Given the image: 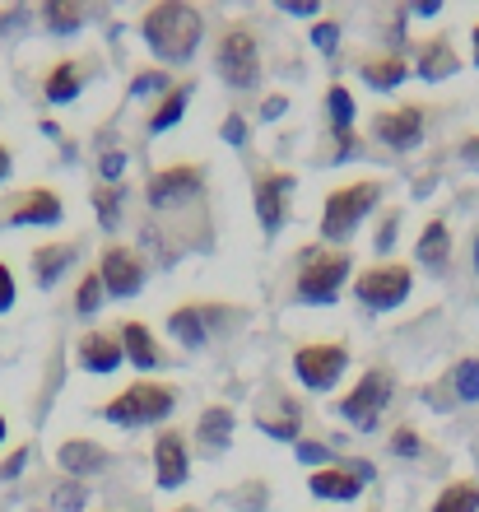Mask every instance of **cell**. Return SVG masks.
Returning a JSON list of instances; mask_svg holds the SVG:
<instances>
[{"label": "cell", "mask_w": 479, "mask_h": 512, "mask_svg": "<svg viewBox=\"0 0 479 512\" xmlns=\"http://www.w3.org/2000/svg\"><path fill=\"white\" fill-rule=\"evenodd\" d=\"M140 33H145L149 52L159 56V61H191L200 47V33H205V19L191 5L163 0V5L140 14Z\"/></svg>", "instance_id": "1"}, {"label": "cell", "mask_w": 479, "mask_h": 512, "mask_svg": "<svg viewBox=\"0 0 479 512\" xmlns=\"http://www.w3.org/2000/svg\"><path fill=\"white\" fill-rule=\"evenodd\" d=\"M173 405H177L173 387H163V382H154V378H135L131 387L121 391V396H112L98 415L121 424V429H140V424H163V419L173 415Z\"/></svg>", "instance_id": "2"}, {"label": "cell", "mask_w": 479, "mask_h": 512, "mask_svg": "<svg viewBox=\"0 0 479 512\" xmlns=\"http://www.w3.org/2000/svg\"><path fill=\"white\" fill-rule=\"evenodd\" d=\"M349 252H340V247H312V252H303V266H298V280H293V294H298V303H307V308H326V303H335V294L345 289L349 280Z\"/></svg>", "instance_id": "3"}, {"label": "cell", "mask_w": 479, "mask_h": 512, "mask_svg": "<svg viewBox=\"0 0 479 512\" xmlns=\"http://www.w3.org/2000/svg\"><path fill=\"white\" fill-rule=\"evenodd\" d=\"M377 201H382V182H377V177H359V182L335 187L331 196H326V205H321V238H326V243L349 238Z\"/></svg>", "instance_id": "4"}, {"label": "cell", "mask_w": 479, "mask_h": 512, "mask_svg": "<svg viewBox=\"0 0 479 512\" xmlns=\"http://www.w3.org/2000/svg\"><path fill=\"white\" fill-rule=\"evenodd\" d=\"M214 66L233 89H252L261 80V42L247 24H233L219 38V52H214Z\"/></svg>", "instance_id": "5"}, {"label": "cell", "mask_w": 479, "mask_h": 512, "mask_svg": "<svg viewBox=\"0 0 479 512\" xmlns=\"http://www.w3.org/2000/svg\"><path fill=\"white\" fill-rule=\"evenodd\" d=\"M414 289V270L405 261H382V266H368L354 280V294H359L363 308H396L405 303Z\"/></svg>", "instance_id": "6"}, {"label": "cell", "mask_w": 479, "mask_h": 512, "mask_svg": "<svg viewBox=\"0 0 479 512\" xmlns=\"http://www.w3.org/2000/svg\"><path fill=\"white\" fill-rule=\"evenodd\" d=\"M345 368H349V350L335 345V340H317V345H303L293 354V373H298V382L307 391H331L345 378Z\"/></svg>", "instance_id": "7"}, {"label": "cell", "mask_w": 479, "mask_h": 512, "mask_svg": "<svg viewBox=\"0 0 479 512\" xmlns=\"http://www.w3.org/2000/svg\"><path fill=\"white\" fill-rule=\"evenodd\" d=\"M391 391H396V378H391L386 368H368L359 378V387L340 401V415H345L354 429H377V419H382Z\"/></svg>", "instance_id": "8"}, {"label": "cell", "mask_w": 479, "mask_h": 512, "mask_svg": "<svg viewBox=\"0 0 479 512\" xmlns=\"http://www.w3.org/2000/svg\"><path fill=\"white\" fill-rule=\"evenodd\" d=\"M98 280H103V289L112 298H135L140 289H145V256L135 252V247L126 243H112L103 247V256H98Z\"/></svg>", "instance_id": "9"}, {"label": "cell", "mask_w": 479, "mask_h": 512, "mask_svg": "<svg viewBox=\"0 0 479 512\" xmlns=\"http://www.w3.org/2000/svg\"><path fill=\"white\" fill-rule=\"evenodd\" d=\"M61 215H66V205L52 187H24L5 205V219L14 229H52V224H61Z\"/></svg>", "instance_id": "10"}, {"label": "cell", "mask_w": 479, "mask_h": 512, "mask_svg": "<svg viewBox=\"0 0 479 512\" xmlns=\"http://www.w3.org/2000/svg\"><path fill=\"white\" fill-rule=\"evenodd\" d=\"M200 187H205V173H200L196 163H173V168H163V173L149 177V205L154 210H173L182 201H196Z\"/></svg>", "instance_id": "11"}, {"label": "cell", "mask_w": 479, "mask_h": 512, "mask_svg": "<svg viewBox=\"0 0 479 512\" xmlns=\"http://www.w3.org/2000/svg\"><path fill=\"white\" fill-rule=\"evenodd\" d=\"M293 187H298V177L284 173V168H275V173H266V177H256V191H252L256 219H261V229H266L270 238L284 229V215H289Z\"/></svg>", "instance_id": "12"}, {"label": "cell", "mask_w": 479, "mask_h": 512, "mask_svg": "<svg viewBox=\"0 0 479 512\" xmlns=\"http://www.w3.org/2000/svg\"><path fill=\"white\" fill-rule=\"evenodd\" d=\"M191 475V447L182 429H159L154 438V480L159 489H182Z\"/></svg>", "instance_id": "13"}, {"label": "cell", "mask_w": 479, "mask_h": 512, "mask_svg": "<svg viewBox=\"0 0 479 512\" xmlns=\"http://www.w3.org/2000/svg\"><path fill=\"white\" fill-rule=\"evenodd\" d=\"M424 108L419 103H405V108H386L373 117V135L386 149H414L424 140Z\"/></svg>", "instance_id": "14"}, {"label": "cell", "mask_w": 479, "mask_h": 512, "mask_svg": "<svg viewBox=\"0 0 479 512\" xmlns=\"http://www.w3.org/2000/svg\"><path fill=\"white\" fill-rule=\"evenodd\" d=\"M89 70L94 66H89L84 56H61V61L42 75V98L56 103V108H61V103H75V98L84 94V84H89Z\"/></svg>", "instance_id": "15"}, {"label": "cell", "mask_w": 479, "mask_h": 512, "mask_svg": "<svg viewBox=\"0 0 479 512\" xmlns=\"http://www.w3.org/2000/svg\"><path fill=\"white\" fill-rule=\"evenodd\" d=\"M75 359H80V368H89V373H117V368L126 364V350H121L117 331H84V336L75 340Z\"/></svg>", "instance_id": "16"}, {"label": "cell", "mask_w": 479, "mask_h": 512, "mask_svg": "<svg viewBox=\"0 0 479 512\" xmlns=\"http://www.w3.org/2000/svg\"><path fill=\"white\" fill-rule=\"evenodd\" d=\"M33 280H38V289H52V284H61V275H66L75 261H80V243H38L33 247Z\"/></svg>", "instance_id": "17"}, {"label": "cell", "mask_w": 479, "mask_h": 512, "mask_svg": "<svg viewBox=\"0 0 479 512\" xmlns=\"http://www.w3.org/2000/svg\"><path fill=\"white\" fill-rule=\"evenodd\" d=\"M56 466H61L70 480H80V475H98L107 466V447L94 443V438H66V443L56 447Z\"/></svg>", "instance_id": "18"}, {"label": "cell", "mask_w": 479, "mask_h": 512, "mask_svg": "<svg viewBox=\"0 0 479 512\" xmlns=\"http://www.w3.org/2000/svg\"><path fill=\"white\" fill-rule=\"evenodd\" d=\"M307 489L317 494V499H359L363 489V466H321V471H312V480H307Z\"/></svg>", "instance_id": "19"}, {"label": "cell", "mask_w": 479, "mask_h": 512, "mask_svg": "<svg viewBox=\"0 0 479 512\" xmlns=\"http://www.w3.org/2000/svg\"><path fill=\"white\" fill-rule=\"evenodd\" d=\"M117 336H121V350H126V359H131L140 373H154V368L163 364L159 340H154V331H149L145 322H121Z\"/></svg>", "instance_id": "20"}, {"label": "cell", "mask_w": 479, "mask_h": 512, "mask_svg": "<svg viewBox=\"0 0 479 512\" xmlns=\"http://www.w3.org/2000/svg\"><path fill=\"white\" fill-rule=\"evenodd\" d=\"M196 443L205 447V452H224V447L233 443V410H228V405H205V410H200Z\"/></svg>", "instance_id": "21"}, {"label": "cell", "mask_w": 479, "mask_h": 512, "mask_svg": "<svg viewBox=\"0 0 479 512\" xmlns=\"http://www.w3.org/2000/svg\"><path fill=\"white\" fill-rule=\"evenodd\" d=\"M456 70H461V56L452 52V42H447V38H428L424 52H419V75H424L428 84H438V80H452Z\"/></svg>", "instance_id": "22"}, {"label": "cell", "mask_w": 479, "mask_h": 512, "mask_svg": "<svg viewBox=\"0 0 479 512\" xmlns=\"http://www.w3.org/2000/svg\"><path fill=\"white\" fill-rule=\"evenodd\" d=\"M414 256H419L424 266H433V270H442L447 261H452V229H447V219H428L424 233H419Z\"/></svg>", "instance_id": "23"}, {"label": "cell", "mask_w": 479, "mask_h": 512, "mask_svg": "<svg viewBox=\"0 0 479 512\" xmlns=\"http://www.w3.org/2000/svg\"><path fill=\"white\" fill-rule=\"evenodd\" d=\"M210 308H200V303H187V308H177L173 317H168V331H173L177 340H187L191 350H200L205 340H210Z\"/></svg>", "instance_id": "24"}, {"label": "cell", "mask_w": 479, "mask_h": 512, "mask_svg": "<svg viewBox=\"0 0 479 512\" xmlns=\"http://www.w3.org/2000/svg\"><path fill=\"white\" fill-rule=\"evenodd\" d=\"M359 70H363V80L373 84V89H396V84H405V75H410V66H405V56H396V52L363 56Z\"/></svg>", "instance_id": "25"}, {"label": "cell", "mask_w": 479, "mask_h": 512, "mask_svg": "<svg viewBox=\"0 0 479 512\" xmlns=\"http://www.w3.org/2000/svg\"><path fill=\"white\" fill-rule=\"evenodd\" d=\"M326 108H331V126H335V135H340V154H335V159H349V149H354V135H349V126H354V98H349L345 84H331V89H326Z\"/></svg>", "instance_id": "26"}, {"label": "cell", "mask_w": 479, "mask_h": 512, "mask_svg": "<svg viewBox=\"0 0 479 512\" xmlns=\"http://www.w3.org/2000/svg\"><path fill=\"white\" fill-rule=\"evenodd\" d=\"M187 103H191V84L187 80L173 84V89L159 98V108L149 112V131L159 135V131H168V126H177L182 122V112H187Z\"/></svg>", "instance_id": "27"}, {"label": "cell", "mask_w": 479, "mask_h": 512, "mask_svg": "<svg viewBox=\"0 0 479 512\" xmlns=\"http://www.w3.org/2000/svg\"><path fill=\"white\" fill-rule=\"evenodd\" d=\"M121 196H126V187L121 182H94V191H89V201H94V215L103 229H117L121 224Z\"/></svg>", "instance_id": "28"}, {"label": "cell", "mask_w": 479, "mask_h": 512, "mask_svg": "<svg viewBox=\"0 0 479 512\" xmlns=\"http://www.w3.org/2000/svg\"><path fill=\"white\" fill-rule=\"evenodd\" d=\"M433 512H479V485L475 480H452L433 499Z\"/></svg>", "instance_id": "29"}, {"label": "cell", "mask_w": 479, "mask_h": 512, "mask_svg": "<svg viewBox=\"0 0 479 512\" xmlns=\"http://www.w3.org/2000/svg\"><path fill=\"white\" fill-rule=\"evenodd\" d=\"M42 24L66 38V33L84 28V5H70V0H52V5H42Z\"/></svg>", "instance_id": "30"}, {"label": "cell", "mask_w": 479, "mask_h": 512, "mask_svg": "<svg viewBox=\"0 0 479 512\" xmlns=\"http://www.w3.org/2000/svg\"><path fill=\"white\" fill-rule=\"evenodd\" d=\"M103 298H107V289H103V280H98V270H84L80 284H75V312H80V317H94V312L103 308Z\"/></svg>", "instance_id": "31"}, {"label": "cell", "mask_w": 479, "mask_h": 512, "mask_svg": "<svg viewBox=\"0 0 479 512\" xmlns=\"http://www.w3.org/2000/svg\"><path fill=\"white\" fill-rule=\"evenodd\" d=\"M452 391L461 401H479V359H461L452 368Z\"/></svg>", "instance_id": "32"}, {"label": "cell", "mask_w": 479, "mask_h": 512, "mask_svg": "<svg viewBox=\"0 0 479 512\" xmlns=\"http://www.w3.org/2000/svg\"><path fill=\"white\" fill-rule=\"evenodd\" d=\"M173 89V75L168 70H140L131 80V94H168Z\"/></svg>", "instance_id": "33"}, {"label": "cell", "mask_w": 479, "mask_h": 512, "mask_svg": "<svg viewBox=\"0 0 479 512\" xmlns=\"http://www.w3.org/2000/svg\"><path fill=\"white\" fill-rule=\"evenodd\" d=\"M19 303V280H14L10 261H0V312H10Z\"/></svg>", "instance_id": "34"}, {"label": "cell", "mask_w": 479, "mask_h": 512, "mask_svg": "<svg viewBox=\"0 0 479 512\" xmlns=\"http://www.w3.org/2000/svg\"><path fill=\"white\" fill-rule=\"evenodd\" d=\"M391 452H396V457H414V452H419V433L400 424V429L391 433Z\"/></svg>", "instance_id": "35"}, {"label": "cell", "mask_w": 479, "mask_h": 512, "mask_svg": "<svg viewBox=\"0 0 479 512\" xmlns=\"http://www.w3.org/2000/svg\"><path fill=\"white\" fill-rule=\"evenodd\" d=\"M28 452H33V447H28V443H19V447H14L10 457L0 461V480H14V475L24 471V466H28Z\"/></svg>", "instance_id": "36"}, {"label": "cell", "mask_w": 479, "mask_h": 512, "mask_svg": "<svg viewBox=\"0 0 479 512\" xmlns=\"http://www.w3.org/2000/svg\"><path fill=\"white\" fill-rule=\"evenodd\" d=\"M121 168H126V154H121V149H103V159H98V173H103V182H117Z\"/></svg>", "instance_id": "37"}, {"label": "cell", "mask_w": 479, "mask_h": 512, "mask_svg": "<svg viewBox=\"0 0 479 512\" xmlns=\"http://www.w3.org/2000/svg\"><path fill=\"white\" fill-rule=\"evenodd\" d=\"M56 508H70V512H80V508H84V485H80V480L61 485V494H56Z\"/></svg>", "instance_id": "38"}, {"label": "cell", "mask_w": 479, "mask_h": 512, "mask_svg": "<svg viewBox=\"0 0 479 512\" xmlns=\"http://www.w3.org/2000/svg\"><path fill=\"white\" fill-rule=\"evenodd\" d=\"M335 38H340V24H335V19H331V24L321 19V24L312 28V42H317L321 52H335Z\"/></svg>", "instance_id": "39"}, {"label": "cell", "mask_w": 479, "mask_h": 512, "mask_svg": "<svg viewBox=\"0 0 479 512\" xmlns=\"http://www.w3.org/2000/svg\"><path fill=\"white\" fill-rule=\"evenodd\" d=\"M224 140L228 145H242V140H247V122H242V112H233V117L224 122Z\"/></svg>", "instance_id": "40"}, {"label": "cell", "mask_w": 479, "mask_h": 512, "mask_svg": "<svg viewBox=\"0 0 479 512\" xmlns=\"http://www.w3.org/2000/svg\"><path fill=\"white\" fill-rule=\"evenodd\" d=\"M298 457L312 461V466H321V461H331V452H326L321 443H298Z\"/></svg>", "instance_id": "41"}, {"label": "cell", "mask_w": 479, "mask_h": 512, "mask_svg": "<svg viewBox=\"0 0 479 512\" xmlns=\"http://www.w3.org/2000/svg\"><path fill=\"white\" fill-rule=\"evenodd\" d=\"M396 210H386V219H382V233H377V247H386V243H391V238H396Z\"/></svg>", "instance_id": "42"}, {"label": "cell", "mask_w": 479, "mask_h": 512, "mask_svg": "<svg viewBox=\"0 0 479 512\" xmlns=\"http://www.w3.org/2000/svg\"><path fill=\"white\" fill-rule=\"evenodd\" d=\"M280 112H284V94H270V98H266V108H261V117H266V122H275Z\"/></svg>", "instance_id": "43"}, {"label": "cell", "mask_w": 479, "mask_h": 512, "mask_svg": "<svg viewBox=\"0 0 479 512\" xmlns=\"http://www.w3.org/2000/svg\"><path fill=\"white\" fill-rule=\"evenodd\" d=\"M289 14H317V0H284Z\"/></svg>", "instance_id": "44"}, {"label": "cell", "mask_w": 479, "mask_h": 512, "mask_svg": "<svg viewBox=\"0 0 479 512\" xmlns=\"http://www.w3.org/2000/svg\"><path fill=\"white\" fill-rule=\"evenodd\" d=\"M10 168H14V154H10V145H5V140H0V182H5V177H10Z\"/></svg>", "instance_id": "45"}, {"label": "cell", "mask_w": 479, "mask_h": 512, "mask_svg": "<svg viewBox=\"0 0 479 512\" xmlns=\"http://www.w3.org/2000/svg\"><path fill=\"white\" fill-rule=\"evenodd\" d=\"M461 154H466V163H479V135H470L466 145H461Z\"/></svg>", "instance_id": "46"}, {"label": "cell", "mask_w": 479, "mask_h": 512, "mask_svg": "<svg viewBox=\"0 0 479 512\" xmlns=\"http://www.w3.org/2000/svg\"><path fill=\"white\" fill-rule=\"evenodd\" d=\"M438 10H442L438 0H419V5H414V14H424V19H433V14H438Z\"/></svg>", "instance_id": "47"}, {"label": "cell", "mask_w": 479, "mask_h": 512, "mask_svg": "<svg viewBox=\"0 0 479 512\" xmlns=\"http://www.w3.org/2000/svg\"><path fill=\"white\" fill-rule=\"evenodd\" d=\"M5 433H10V424H5V415H0V443H5Z\"/></svg>", "instance_id": "48"}, {"label": "cell", "mask_w": 479, "mask_h": 512, "mask_svg": "<svg viewBox=\"0 0 479 512\" xmlns=\"http://www.w3.org/2000/svg\"><path fill=\"white\" fill-rule=\"evenodd\" d=\"M475 66H479V24H475Z\"/></svg>", "instance_id": "49"}, {"label": "cell", "mask_w": 479, "mask_h": 512, "mask_svg": "<svg viewBox=\"0 0 479 512\" xmlns=\"http://www.w3.org/2000/svg\"><path fill=\"white\" fill-rule=\"evenodd\" d=\"M177 512H196V508H177Z\"/></svg>", "instance_id": "50"}, {"label": "cell", "mask_w": 479, "mask_h": 512, "mask_svg": "<svg viewBox=\"0 0 479 512\" xmlns=\"http://www.w3.org/2000/svg\"><path fill=\"white\" fill-rule=\"evenodd\" d=\"M0 219H5V215H0Z\"/></svg>", "instance_id": "51"}]
</instances>
